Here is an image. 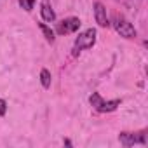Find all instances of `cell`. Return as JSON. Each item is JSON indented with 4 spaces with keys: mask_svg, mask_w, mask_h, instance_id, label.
<instances>
[{
    "mask_svg": "<svg viewBox=\"0 0 148 148\" xmlns=\"http://www.w3.org/2000/svg\"><path fill=\"white\" fill-rule=\"evenodd\" d=\"M89 103L94 110L101 112V113H106V112H113L119 105H120V99H112V101H105L101 98L99 92H92L91 98H89Z\"/></svg>",
    "mask_w": 148,
    "mask_h": 148,
    "instance_id": "1",
    "label": "cell"
},
{
    "mask_svg": "<svg viewBox=\"0 0 148 148\" xmlns=\"http://www.w3.org/2000/svg\"><path fill=\"white\" fill-rule=\"evenodd\" d=\"M96 44V30L94 28H89L86 32H82L77 38H75V52L73 54H77L79 51L82 49H89Z\"/></svg>",
    "mask_w": 148,
    "mask_h": 148,
    "instance_id": "2",
    "label": "cell"
},
{
    "mask_svg": "<svg viewBox=\"0 0 148 148\" xmlns=\"http://www.w3.org/2000/svg\"><path fill=\"white\" fill-rule=\"evenodd\" d=\"M115 30L124 38H134L136 37V28L124 18H117L115 19Z\"/></svg>",
    "mask_w": 148,
    "mask_h": 148,
    "instance_id": "3",
    "label": "cell"
},
{
    "mask_svg": "<svg viewBox=\"0 0 148 148\" xmlns=\"http://www.w3.org/2000/svg\"><path fill=\"white\" fill-rule=\"evenodd\" d=\"M119 141H120L124 146H132V145H136V143H139V145H146V134H145V132H139V134L120 132Z\"/></svg>",
    "mask_w": 148,
    "mask_h": 148,
    "instance_id": "4",
    "label": "cell"
},
{
    "mask_svg": "<svg viewBox=\"0 0 148 148\" xmlns=\"http://www.w3.org/2000/svg\"><path fill=\"white\" fill-rule=\"evenodd\" d=\"M79 28H80V19L79 18H68V19H63L58 25V33H61V35H64V33H75Z\"/></svg>",
    "mask_w": 148,
    "mask_h": 148,
    "instance_id": "5",
    "label": "cell"
},
{
    "mask_svg": "<svg viewBox=\"0 0 148 148\" xmlns=\"http://www.w3.org/2000/svg\"><path fill=\"white\" fill-rule=\"evenodd\" d=\"M94 16H96V23L101 26V28H108V16H106V9L101 2H96L94 4Z\"/></svg>",
    "mask_w": 148,
    "mask_h": 148,
    "instance_id": "6",
    "label": "cell"
},
{
    "mask_svg": "<svg viewBox=\"0 0 148 148\" xmlns=\"http://www.w3.org/2000/svg\"><path fill=\"white\" fill-rule=\"evenodd\" d=\"M40 14H42V19H44V21H49V23H52V21L56 19V14H54V11H52V7H51V4L47 2V0H44V2H42Z\"/></svg>",
    "mask_w": 148,
    "mask_h": 148,
    "instance_id": "7",
    "label": "cell"
},
{
    "mask_svg": "<svg viewBox=\"0 0 148 148\" xmlns=\"http://www.w3.org/2000/svg\"><path fill=\"white\" fill-rule=\"evenodd\" d=\"M40 82H42V86L45 87V89H49L51 87V71L49 70H42L40 71Z\"/></svg>",
    "mask_w": 148,
    "mask_h": 148,
    "instance_id": "8",
    "label": "cell"
},
{
    "mask_svg": "<svg viewBox=\"0 0 148 148\" xmlns=\"http://www.w3.org/2000/svg\"><path fill=\"white\" fill-rule=\"evenodd\" d=\"M38 28L42 30V33L45 35V38L49 40V42H54V32L47 26V25H44V23H38Z\"/></svg>",
    "mask_w": 148,
    "mask_h": 148,
    "instance_id": "9",
    "label": "cell"
},
{
    "mask_svg": "<svg viewBox=\"0 0 148 148\" xmlns=\"http://www.w3.org/2000/svg\"><path fill=\"white\" fill-rule=\"evenodd\" d=\"M18 2H19V5L25 9V11H32L33 9V5H35V0H18Z\"/></svg>",
    "mask_w": 148,
    "mask_h": 148,
    "instance_id": "10",
    "label": "cell"
},
{
    "mask_svg": "<svg viewBox=\"0 0 148 148\" xmlns=\"http://www.w3.org/2000/svg\"><path fill=\"white\" fill-rule=\"evenodd\" d=\"M5 112H7V103H5V99H0V115H5Z\"/></svg>",
    "mask_w": 148,
    "mask_h": 148,
    "instance_id": "11",
    "label": "cell"
}]
</instances>
